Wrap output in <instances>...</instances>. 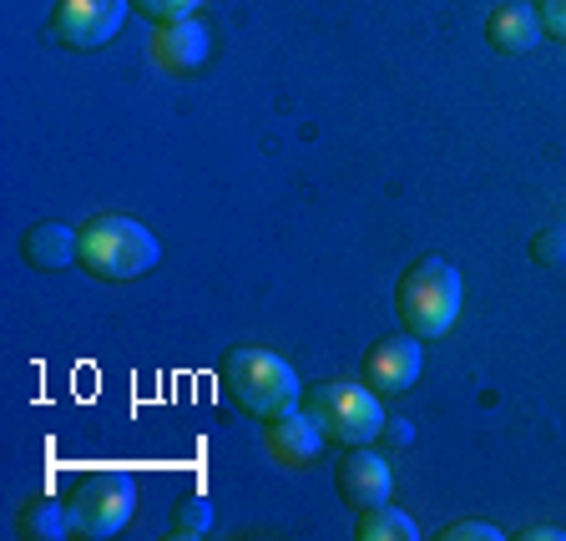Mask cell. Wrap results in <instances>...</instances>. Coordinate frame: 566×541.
Instances as JSON below:
<instances>
[{"label":"cell","instance_id":"obj_6","mask_svg":"<svg viewBox=\"0 0 566 541\" xmlns=\"http://www.w3.org/2000/svg\"><path fill=\"white\" fill-rule=\"evenodd\" d=\"M132 0H61L56 15H51V31L66 51H102L117 25L127 21Z\"/></svg>","mask_w":566,"mask_h":541},{"label":"cell","instance_id":"obj_8","mask_svg":"<svg viewBox=\"0 0 566 541\" xmlns=\"http://www.w3.org/2000/svg\"><path fill=\"white\" fill-rule=\"evenodd\" d=\"M334 481H339V496L349 501L354 511L379 507V501H389V491H395L389 460H385V456H375L369 446H349V456L339 460V471H334Z\"/></svg>","mask_w":566,"mask_h":541},{"label":"cell","instance_id":"obj_7","mask_svg":"<svg viewBox=\"0 0 566 541\" xmlns=\"http://www.w3.org/2000/svg\"><path fill=\"white\" fill-rule=\"evenodd\" d=\"M420 375H424V354H420V340H415L410 330L389 334V340H379L375 350L365 354V379H369V389H379V395H405Z\"/></svg>","mask_w":566,"mask_h":541},{"label":"cell","instance_id":"obj_17","mask_svg":"<svg viewBox=\"0 0 566 541\" xmlns=\"http://www.w3.org/2000/svg\"><path fill=\"white\" fill-rule=\"evenodd\" d=\"M531 259L546 263V269H556V263H566V228H552V233H542L536 243H531Z\"/></svg>","mask_w":566,"mask_h":541},{"label":"cell","instance_id":"obj_9","mask_svg":"<svg viewBox=\"0 0 566 541\" xmlns=\"http://www.w3.org/2000/svg\"><path fill=\"white\" fill-rule=\"evenodd\" d=\"M212 56V35L208 25L198 21H172V25H157V41H153V61L172 76H192L202 71V61Z\"/></svg>","mask_w":566,"mask_h":541},{"label":"cell","instance_id":"obj_20","mask_svg":"<svg viewBox=\"0 0 566 541\" xmlns=\"http://www.w3.org/2000/svg\"><path fill=\"white\" fill-rule=\"evenodd\" d=\"M521 541H566V531L562 527H526Z\"/></svg>","mask_w":566,"mask_h":541},{"label":"cell","instance_id":"obj_14","mask_svg":"<svg viewBox=\"0 0 566 541\" xmlns=\"http://www.w3.org/2000/svg\"><path fill=\"white\" fill-rule=\"evenodd\" d=\"M21 531H25L31 541H61V537H71V527H66V501H51V496H35V501H25Z\"/></svg>","mask_w":566,"mask_h":541},{"label":"cell","instance_id":"obj_1","mask_svg":"<svg viewBox=\"0 0 566 541\" xmlns=\"http://www.w3.org/2000/svg\"><path fill=\"white\" fill-rule=\"evenodd\" d=\"M218 375H223L228 400L243 415H253V420H273V415H289L304 405V385H298L294 365L273 350H259V344L228 350Z\"/></svg>","mask_w":566,"mask_h":541},{"label":"cell","instance_id":"obj_2","mask_svg":"<svg viewBox=\"0 0 566 541\" xmlns=\"http://www.w3.org/2000/svg\"><path fill=\"white\" fill-rule=\"evenodd\" d=\"M460 269L440 253L410 263L400 279V294H395V309H400V324L415 334V340H446L460 319Z\"/></svg>","mask_w":566,"mask_h":541},{"label":"cell","instance_id":"obj_4","mask_svg":"<svg viewBox=\"0 0 566 541\" xmlns=\"http://www.w3.org/2000/svg\"><path fill=\"white\" fill-rule=\"evenodd\" d=\"M304 410L329 436V446H375L379 430L389 425L379 389L354 385V379H324V385L304 389Z\"/></svg>","mask_w":566,"mask_h":541},{"label":"cell","instance_id":"obj_11","mask_svg":"<svg viewBox=\"0 0 566 541\" xmlns=\"http://www.w3.org/2000/svg\"><path fill=\"white\" fill-rule=\"evenodd\" d=\"M542 31H546L542 11H531V6H521V0L491 11V21H485V41H491L495 51H506V56H526V51L542 41Z\"/></svg>","mask_w":566,"mask_h":541},{"label":"cell","instance_id":"obj_10","mask_svg":"<svg viewBox=\"0 0 566 541\" xmlns=\"http://www.w3.org/2000/svg\"><path fill=\"white\" fill-rule=\"evenodd\" d=\"M324 446H329V436L318 430L314 415H308L304 405L269 420V450L283 460V466H314V460L324 456Z\"/></svg>","mask_w":566,"mask_h":541},{"label":"cell","instance_id":"obj_15","mask_svg":"<svg viewBox=\"0 0 566 541\" xmlns=\"http://www.w3.org/2000/svg\"><path fill=\"white\" fill-rule=\"evenodd\" d=\"M208 531H212V501L208 496H188L172 517V537L177 541H198V537H208Z\"/></svg>","mask_w":566,"mask_h":541},{"label":"cell","instance_id":"obj_5","mask_svg":"<svg viewBox=\"0 0 566 541\" xmlns=\"http://www.w3.org/2000/svg\"><path fill=\"white\" fill-rule=\"evenodd\" d=\"M137 517V481L127 471H82L66 491V527L71 537L106 541L127 531Z\"/></svg>","mask_w":566,"mask_h":541},{"label":"cell","instance_id":"obj_18","mask_svg":"<svg viewBox=\"0 0 566 541\" xmlns=\"http://www.w3.org/2000/svg\"><path fill=\"white\" fill-rule=\"evenodd\" d=\"M440 541H501V527H491V521H455V527L440 531Z\"/></svg>","mask_w":566,"mask_h":541},{"label":"cell","instance_id":"obj_12","mask_svg":"<svg viewBox=\"0 0 566 541\" xmlns=\"http://www.w3.org/2000/svg\"><path fill=\"white\" fill-rule=\"evenodd\" d=\"M21 253H25L31 269L56 273V269H66V263L82 259V233H71L66 223H35L31 233L21 238Z\"/></svg>","mask_w":566,"mask_h":541},{"label":"cell","instance_id":"obj_19","mask_svg":"<svg viewBox=\"0 0 566 541\" xmlns=\"http://www.w3.org/2000/svg\"><path fill=\"white\" fill-rule=\"evenodd\" d=\"M542 25H546V35L566 41V0H542Z\"/></svg>","mask_w":566,"mask_h":541},{"label":"cell","instance_id":"obj_3","mask_svg":"<svg viewBox=\"0 0 566 541\" xmlns=\"http://www.w3.org/2000/svg\"><path fill=\"white\" fill-rule=\"evenodd\" d=\"M163 259V243H157L137 218H122V212H102L82 228V269L102 283H132L142 273H153Z\"/></svg>","mask_w":566,"mask_h":541},{"label":"cell","instance_id":"obj_13","mask_svg":"<svg viewBox=\"0 0 566 541\" xmlns=\"http://www.w3.org/2000/svg\"><path fill=\"white\" fill-rule=\"evenodd\" d=\"M354 537H359V541H415V537H420V527H415L410 511L379 501V507L359 511V527H354Z\"/></svg>","mask_w":566,"mask_h":541},{"label":"cell","instance_id":"obj_16","mask_svg":"<svg viewBox=\"0 0 566 541\" xmlns=\"http://www.w3.org/2000/svg\"><path fill=\"white\" fill-rule=\"evenodd\" d=\"M202 0H132V11L147 15L153 25H172V21H192Z\"/></svg>","mask_w":566,"mask_h":541}]
</instances>
